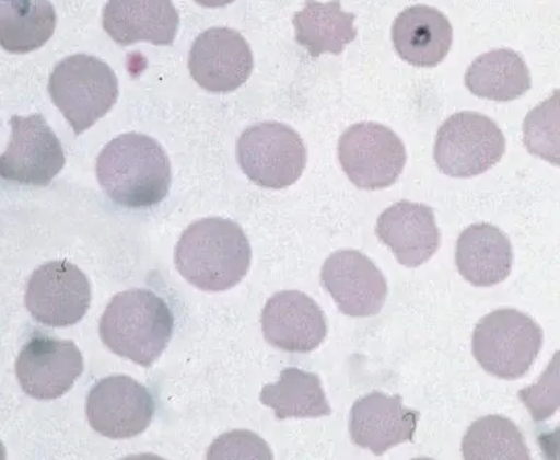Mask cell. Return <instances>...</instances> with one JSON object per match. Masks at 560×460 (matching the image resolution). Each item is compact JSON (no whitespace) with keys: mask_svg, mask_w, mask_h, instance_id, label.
Segmentation results:
<instances>
[{"mask_svg":"<svg viewBox=\"0 0 560 460\" xmlns=\"http://www.w3.org/2000/svg\"><path fill=\"white\" fill-rule=\"evenodd\" d=\"M376 234L397 262L408 268L429 262L442 242L433 209L411 202L385 209L377 219Z\"/></svg>","mask_w":560,"mask_h":460,"instance_id":"17","label":"cell"},{"mask_svg":"<svg viewBox=\"0 0 560 460\" xmlns=\"http://www.w3.org/2000/svg\"><path fill=\"white\" fill-rule=\"evenodd\" d=\"M49 96L77 135L88 131L117 103V74L92 55L78 54L55 67Z\"/></svg>","mask_w":560,"mask_h":460,"instance_id":"4","label":"cell"},{"mask_svg":"<svg viewBox=\"0 0 560 460\" xmlns=\"http://www.w3.org/2000/svg\"><path fill=\"white\" fill-rule=\"evenodd\" d=\"M296 39L313 58L323 54L339 55L358 37L354 14L343 12L339 0L319 3L306 0V7L294 14Z\"/></svg>","mask_w":560,"mask_h":460,"instance_id":"22","label":"cell"},{"mask_svg":"<svg viewBox=\"0 0 560 460\" xmlns=\"http://www.w3.org/2000/svg\"><path fill=\"white\" fill-rule=\"evenodd\" d=\"M97 179L103 192L125 208L154 207L172 187V163L156 139L124 134L113 139L97 159Z\"/></svg>","mask_w":560,"mask_h":460,"instance_id":"1","label":"cell"},{"mask_svg":"<svg viewBox=\"0 0 560 460\" xmlns=\"http://www.w3.org/2000/svg\"><path fill=\"white\" fill-rule=\"evenodd\" d=\"M506 139L487 115L462 112L440 127L433 158L440 172L454 179L479 176L502 160Z\"/></svg>","mask_w":560,"mask_h":460,"instance_id":"7","label":"cell"},{"mask_svg":"<svg viewBox=\"0 0 560 460\" xmlns=\"http://www.w3.org/2000/svg\"><path fill=\"white\" fill-rule=\"evenodd\" d=\"M178 26L172 0H109L103 13L105 33L122 47L139 42L172 45Z\"/></svg>","mask_w":560,"mask_h":460,"instance_id":"18","label":"cell"},{"mask_svg":"<svg viewBox=\"0 0 560 460\" xmlns=\"http://www.w3.org/2000/svg\"><path fill=\"white\" fill-rule=\"evenodd\" d=\"M338 152L350 182L369 192L392 187L407 164L401 138L377 123L352 125L339 139Z\"/></svg>","mask_w":560,"mask_h":460,"instance_id":"8","label":"cell"},{"mask_svg":"<svg viewBox=\"0 0 560 460\" xmlns=\"http://www.w3.org/2000/svg\"><path fill=\"white\" fill-rule=\"evenodd\" d=\"M24 301L30 314L44 326L69 327L88 313L92 287L74 264L49 262L30 277Z\"/></svg>","mask_w":560,"mask_h":460,"instance_id":"10","label":"cell"},{"mask_svg":"<svg viewBox=\"0 0 560 460\" xmlns=\"http://www.w3.org/2000/svg\"><path fill=\"white\" fill-rule=\"evenodd\" d=\"M322 285L350 318H372L387 301V279L366 254L339 250L325 260Z\"/></svg>","mask_w":560,"mask_h":460,"instance_id":"12","label":"cell"},{"mask_svg":"<svg viewBox=\"0 0 560 460\" xmlns=\"http://www.w3.org/2000/svg\"><path fill=\"white\" fill-rule=\"evenodd\" d=\"M261 324L265 340L287 353H312L328 334L323 309L300 291L275 294L265 304Z\"/></svg>","mask_w":560,"mask_h":460,"instance_id":"15","label":"cell"},{"mask_svg":"<svg viewBox=\"0 0 560 460\" xmlns=\"http://www.w3.org/2000/svg\"><path fill=\"white\" fill-rule=\"evenodd\" d=\"M532 84V74L522 55L508 48L481 55L465 73L469 92L493 102L522 97Z\"/></svg>","mask_w":560,"mask_h":460,"instance_id":"21","label":"cell"},{"mask_svg":"<svg viewBox=\"0 0 560 460\" xmlns=\"http://www.w3.org/2000/svg\"><path fill=\"white\" fill-rule=\"evenodd\" d=\"M57 12L49 0H0V47L12 54L42 48L54 36Z\"/></svg>","mask_w":560,"mask_h":460,"instance_id":"23","label":"cell"},{"mask_svg":"<svg viewBox=\"0 0 560 460\" xmlns=\"http://www.w3.org/2000/svg\"><path fill=\"white\" fill-rule=\"evenodd\" d=\"M524 145L534 157L559 166L560 125L559 90L527 115L523 125Z\"/></svg>","mask_w":560,"mask_h":460,"instance_id":"26","label":"cell"},{"mask_svg":"<svg viewBox=\"0 0 560 460\" xmlns=\"http://www.w3.org/2000/svg\"><path fill=\"white\" fill-rule=\"evenodd\" d=\"M7 458V453H4V447L2 442H0V459Z\"/></svg>","mask_w":560,"mask_h":460,"instance_id":"30","label":"cell"},{"mask_svg":"<svg viewBox=\"0 0 560 460\" xmlns=\"http://www.w3.org/2000/svg\"><path fill=\"white\" fill-rule=\"evenodd\" d=\"M465 460H529V449L516 424L506 417L477 419L463 439Z\"/></svg>","mask_w":560,"mask_h":460,"instance_id":"25","label":"cell"},{"mask_svg":"<svg viewBox=\"0 0 560 460\" xmlns=\"http://www.w3.org/2000/svg\"><path fill=\"white\" fill-rule=\"evenodd\" d=\"M559 354H555L552 363L541 379L533 387L520 390L518 398L529 410L535 423L551 418L560 406Z\"/></svg>","mask_w":560,"mask_h":460,"instance_id":"27","label":"cell"},{"mask_svg":"<svg viewBox=\"0 0 560 460\" xmlns=\"http://www.w3.org/2000/svg\"><path fill=\"white\" fill-rule=\"evenodd\" d=\"M174 332L168 304L149 289L115 295L100 320V337L119 357L152 367L167 348Z\"/></svg>","mask_w":560,"mask_h":460,"instance_id":"3","label":"cell"},{"mask_svg":"<svg viewBox=\"0 0 560 460\" xmlns=\"http://www.w3.org/2000/svg\"><path fill=\"white\" fill-rule=\"evenodd\" d=\"M419 418V412L404 406L401 396L373 392L350 410V437L380 457L399 444L412 442Z\"/></svg>","mask_w":560,"mask_h":460,"instance_id":"16","label":"cell"},{"mask_svg":"<svg viewBox=\"0 0 560 460\" xmlns=\"http://www.w3.org/2000/svg\"><path fill=\"white\" fill-rule=\"evenodd\" d=\"M393 42L404 61L418 68H434L452 49L453 27L438 9L419 4L404 10L395 20Z\"/></svg>","mask_w":560,"mask_h":460,"instance_id":"20","label":"cell"},{"mask_svg":"<svg viewBox=\"0 0 560 460\" xmlns=\"http://www.w3.org/2000/svg\"><path fill=\"white\" fill-rule=\"evenodd\" d=\"M245 176L259 187L282 189L303 176L307 149L302 137L282 123H259L245 129L237 142Z\"/></svg>","mask_w":560,"mask_h":460,"instance_id":"6","label":"cell"},{"mask_svg":"<svg viewBox=\"0 0 560 460\" xmlns=\"http://www.w3.org/2000/svg\"><path fill=\"white\" fill-rule=\"evenodd\" d=\"M8 151L0 154V177L22 186L47 187L65 166L57 134L43 114L13 115Z\"/></svg>","mask_w":560,"mask_h":460,"instance_id":"9","label":"cell"},{"mask_svg":"<svg viewBox=\"0 0 560 460\" xmlns=\"http://www.w3.org/2000/svg\"><path fill=\"white\" fill-rule=\"evenodd\" d=\"M512 242L490 223H475L464 230L455 246V266L465 281L489 288L503 283L513 268Z\"/></svg>","mask_w":560,"mask_h":460,"instance_id":"19","label":"cell"},{"mask_svg":"<svg viewBox=\"0 0 560 460\" xmlns=\"http://www.w3.org/2000/svg\"><path fill=\"white\" fill-rule=\"evenodd\" d=\"M542 344V329L533 318L516 309H500L479 320L472 353L485 371L514 381L532 369Z\"/></svg>","mask_w":560,"mask_h":460,"instance_id":"5","label":"cell"},{"mask_svg":"<svg viewBox=\"0 0 560 460\" xmlns=\"http://www.w3.org/2000/svg\"><path fill=\"white\" fill-rule=\"evenodd\" d=\"M261 403L273 409L278 419L319 418L332 414L318 375L294 367L283 369L277 383L264 387Z\"/></svg>","mask_w":560,"mask_h":460,"instance_id":"24","label":"cell"},{"mask_svg":"<svg viewBox=\"0 0 560 460\" xmlns=\"http://www.w3.org/2000/svg\"><path fill=\"white\" fill-rule=\"evenodd\" d=\"M209 459H262L271 460L269 445L252 432H232L222 435L209 448Z\"/></svg>","mask_w":560,"mask_h":460,"instance_id":"28","label":"cell"},{"mask_svg":"<svg viewBox=\"0 0 560 460\" xmlns=\"http://www.w3.org/2000/svg\"><path fill=\"white\" fill-rule=\"evenodd\" d=\"M83 355L78 345L35 334L16 361L20 387L30 398L55 400L72 389L83 373Z\"/></svg>","mask_w":560,"mask_h":460,"instance_id":"13","label":"cell"},{"mask_svg":"<svg viewBox=\"0 0 560 460\" xmlns=\"http://www.w3.org/2000/svg\"><path fill=\"white\" fill-rule=\"evenodd\" d=\"M156 404L147 387L115 375L102 379L90 390L88 418L94 432L112 439H128L142 434L152 423Z\"/></svg>","mask_w":560,"mask_h":460,"instance_id":"11","label":"cell"},{"mask_svg":"<svg viewBox=\"0 0 560 460\" xmlns=\"http://www.w3.org/2000/svg\"><path fill=\"white\" fill-rule=\"evenodd\" d=\"M253 250L244 230L224 218L189 225L175 249V266L194 287L208 292L229 291L243 281Z\"/></svg>","mask_w":560,"mask_h":460,"instance_id":"2","label":"cell"},{"mask_svg":"<svg viewBox=\"0 0 560 460\" xmlns=\"http://www.w3.org/2000/svg\"><path fill=\"white\" fill-rule=\"evenodd\" d=\"M254 57L245 38L232 28H210L189 53V72L208 92L230 93L252 77Z\"/></svg>","mask_w":560,"mask_h":460,"instance_id":"14","label":"cell"},{"mask_svg":"<svg viewBox=\"0 0 560 460\" xmlns=\"http://www.w3.org/2000/svg\"><path fill=\"white\" fill-rule=\"evenodd\" d=\"M195 2L201 4L203 8L217 9L228 7V4L233 3L234 0H195Z\"/></svg>","mask_w":560,"mask_h":460,"instance_id":"29","label":"cell"}]
</instances>
